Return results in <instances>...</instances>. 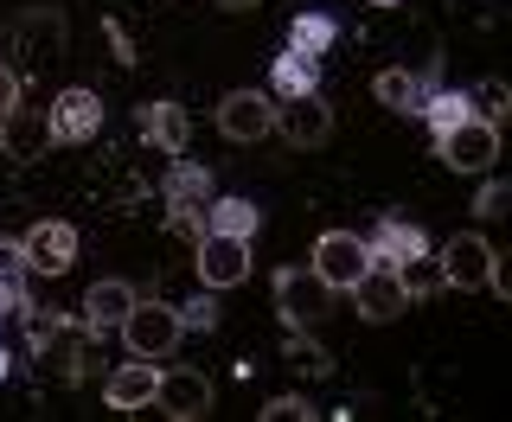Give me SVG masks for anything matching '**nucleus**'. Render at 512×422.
I'll list each match as a JSON object with an SVG mask.
<instances>
[{"label":"nucleus","instance_id":"obj_4","mask_svg":"<svg viewBox=\"0 0 512 422\" xmlns=\"http://www.w3.org/2000/svg\"><path fill=\"white\" fill-rule=\"evenodd\" d=\"M308 269L320 275V282L333 288V295H346L352 282H359L365 269H372V256H365V237H352V231H327L314 243V256H308Z\"/></svg>","mask_w":512,"mask_h":422},{"label":"nucleus","instance_id":"obj_27","mask_svg":"<svg viewBox=\"0 0 512 422\" xmlns=\"http://www.w3.org/2000/svg\"><path fill=\"white\" fill-rule=\"evenodd\" d=\"M26 275V250H20V237H0V282H20Z\"/></svg>","mask_w":512,"mask_h":422},{"label":"nucleus","instance_id":"obj_30","mask_svg":"<svg viewBox=\"0 0 512 422\" xmlns=\"http://www.w3.org/2000/svg\"><path fill=\"white\" fill-rule=\"evenodd\" d=\"M103 39L116 45V58H122V64H135V45H128V32H122L116 20H103Z\"/></svg>","mask_w":512,"mask_h":422},{"label":"nucleus","instance_id":"obj_29","mask_svg":"<svg viewBox=\"0 0 512 422\" xmlns=\"http://www.w3.org/2000/svg\"><path fill=\"white\" fill-rule=\"evenodd\" d=\"M288 416H308V403H301V397H269L263 422H288Z\"/></svg>","mask_w":512,"mask_h":422},{"label":"nucleus","instance_id":"obj_5","mask_svg":"<svg viewBox=\"0 0 512 422\" xmlns=\"http://www.w3.org/2000/svg\"><path fill=\"white\" fill-rule=\"evenodd\" d=\"M199 282L212 288H237V282H250V237H218V231H205L199 237Z\"/></svg>","mask_w":512,"mask_h":422},{"label":"nucleus","instance_id":"obj_18","mask_svg":"<svg viewBox=\"0 0 512 422\" xmlns=\"http://www.w3.org/2000/svg\"><path fill=\"white\" fill-rule=\"evenodd\" d=\"M429 90H436V84H429L423 71H404V64H391V71H378V84H372V96H378L384 109H397V116H416Z\"/></svg>","mask_w":512,"mask_h":422},{"label":"nucleus","instance_id":"obj_9","mask_svg":"<svg viewBox=\"0 0 512 422\" xmlns=\"http://www.w3.org/2000/svg\"><path fill=\"white\" fill-rule=\"evenodd\" d=\"M346 295L359 301V320H372V327H391V320H397V314H404V307H410L404 282H397V269H378V263L365 269L359 282L346 288Z\"/></svg>","mask_w":512,"mask_h":422},{"label":"nucleus","instance_id":"obj_24","mask_svg":"<svg viewBox=\"0 0 512 422\" xmlns=\"http://www.w3.org/2000/svg\"><path fill=\"white\" fill-rule=\"evenodd\" d=\"M173 314H180V327H192V333H212V327H218V301H212V288H205L199 301H180Z\"/></svg>","mask_w":512,"mask_h":422},{"label":"nucleus","instance_id":"obj_31","mask_svg":"<svg viewBox=\"0 0 512 422\" xmlns=\"http://www.w3.org/2000/svg\"><path fill=\"white\" fill-rule=\"evenodd\" d=\"M20 307H26V295H20V282H0V320H7V314H20Z\"/></svg>","mask_w":512,"mask_h":422},{"label":"nucleus","instance_id":"obj_16","mask_svg":"<svg viewBox=\"0 0 512 422\" xmlns=\"http://www.w3.org/2000/svg\"><path fill=\"white\" fill-rule=\"evenodd\" d=\"M423 250H429L423 224H404V218H378V231L365 237V256H372L378 269H397V263H410V256H423Z\"/></svg>","mask_w":512,"mask_h":422},{"label":"nucleus","instance_id":"obj_6","mask_svg":"<svg viewBox=\"0 0 512 422\" xmlns=\"http://www.w3.org/2000/svg\"><path fill=\"white\" fill-rule=\"evenodd\" d=\"M218 128H224V141H263V135H276V96H263V90H231L218 103Z\"/></svg>","mask_w":512,"mask_h":422},{"label":"nucleus","instance_id":"obj_7","mask_svg":"<svg viewBox=\"0 0 512 422\" xmlns=\"http://www.w3.org/2000/svg\"><path fill=\"white\" fill-rule=\"evenodd\" d=\"M436 269H442V288H487V275H493V243L480 237V231H461V237L442 243Z\"/></svg>","mask_w":512,"mask_h":422},{"label":"nucleus","instance_id":"obj_21","mask_svg":"<svg viewBox=\"0 0 512 422\" xmlns=\"http://www.w3.org/2000/svg\"><path fill=\"white\" fill-rule=\"evenodd\" d=\"M416 116L429 122V135H448V128H455V122H468V116H474V103H468V96H461V90H429Z\"/></svg>","mask_w":512,"mask_h":422},{"label":"nucleus","instance_id":"obj_32","mask_svg":"<svg viewBox=\"0 0 512 422\" xmlns=\"http://www.w3.org/2000/svg\"><path fill=\"white\" fill-rule=\"evenodd\" d=\"M218 7H231V13H244V7H263V0H218Z\"/></svg>","mask_w":512,"mask_h":422},{"label":"nucleus","instance_id":"obj_13","mask_svg":"<svg viewBox=\"0 0 512 422\" xmlns=\"http://www.w3.org/2000/svg\"><path fill=\"white\" fill-rule=\"evenodd\" d=\"M154 384H160V365L154 359H128V365H116V371H109V378H103V403H109V410H148V403H154Z\"/></svg>","mask_w":512,"mask_h":422},{"label":"nucleus","instance_id":"obj_17","mask_svg":"<svg viewBox=\"0 0 512 422\" xmlns=\"http://www.w3.org/2000/svg\"><path fill=\"white\" fill-rule=\"evenodd\" d=\"M135 128H141V141H154L160 154H186V141H192V116L180 103H141Z\"/></svg>","mask_w":512,"mask_h":422},{"label":"nucleus","instance_id":"obj_34","mask_svg":"<svg viewBox=\"0 0 512 422\" xmlns=\"http://www.w3.org/2000/svg\"><path fill=\"white\" fill-rule=\"evenodd\" d=\"M372 7H404V0H372Z\"/></svg>","mask_w":512,"mask_h":422},{"label":"nucleus","instance_id":"obj_20","mask_svg":"<svg viewBox=\"0 0 512 422\" xmlns=\"http://www.w3.org/2000/svg\"><path fill=\"white\" fill-rule=\"evenodd\" d=\"M256 224H263V211H256L250 199H218V205H205V231H218V237H256Z\"/></svg>","mask_w":512,"mask_h":422},{"label":"nucleus","instance_id":"obj_1","mask_svg":"<svg viewBox=\"0 0 512 422\" xmlns=\"http://www.w3.org/2000/svg\"><path fill=\"white\" fill-rule=\"evenodd\" d=\"M122 339H128V352L135 359H173V346H180V314H173L167 301H141L135 295V307H128V320L116 327Z\"/></svg>","mask_w":512,"mask_h":422},{"label":"nucleus","instance_id":"obj_28","mask_svg":"<svg viewBox=\"0 0 512 422\" xmlns=\"http://www.w3.org/2000/svg\"><path fill=\"white\" fill-rule=\"evenodd\" d=\"M13 109H20V71L0 64V116H13Z\"/></svg>","mask_w":512,"mask_h":422},{"label":"nucleus","instance_id":"obj_12","mask_svg":"<svg viewBox=\"0 0 512 422\" xmlns=\"http://www.w3.org/2000/svg\"><path fill=\"white\" fill-rule=\"evenodd\" d=\"M96 128H103V96L96 90H64L52 103V141L58 148H84Z\"/></svg>","mask_w":512,"mask_h":422},{"label":"nucleus","instance_id":"obj_25","mask_svg":"<svg viewBox=\"0 0 512 422\" xmlns=\"http://www.w3.org/2000/svg\"><path fill=\"white\" fill-rule=\"evenodd\" d=\"M468 103H480V116H487V122H500V116H506V84H500V77H487V84H480Z\"/></svg>","mask_w":512,"mask_h":422},{"label":"nucleus","instance_id":"obj_8","mask_svg":"<svg viewBox=\"0 0 512 422\" xmlns=\"http://www.w3.org/2000/svg\"><path fill=\"white\" fill-rule=\"evenodd\" d=\"M276 135L288 141V148H320V141L333 135V109L314 96H288V103H276Z\"/></svg>","mask_w":512,"mask_h":422},{"label":"nucleus","instance_id":"obj_3","mask_svg":"<svg viewBox=\"0 0 512 422\" xmlns=\"http://www.w3.org/2000/svg\"><path fill=\"white\" fill-rule=\"evenodd\" d=\"M276 307H282V320L295 333H308L327 320V307H333V288L320 282L314 269H276Z\"/></svg>","mask_w":512,"mask_h":422},{"label":"nucleus","instance_id":"obj_22","mask_svg":"<svg viewBox=\"0 0 512 422\" xmlns=\"http://www.w3.org/2000/svg\"><path fill=\"white\" fill-rule=\"evenodd\" d=\"M397 282H404V295H410V307L416 301H429V295H436V288H442V269H436V256H410V263H397Z\"/></svg>","mask_w":512,"mask_h":422},{"label":"nucleus","instance_id":"obj_33","mask_svg":"<svg viewBox=\"0 0 512 422\" xmlns=\"http://www.w3.org/2000/svg\"><path fill=\"white\" fill-rule=\"evenodd\" d=\"M0 378H7V346H0Z\"/></svg>","mask_w":512,"mask_h":422},{"label":"nucleus","instance_id":"obj_23","mask_svg":"<svg viewBox=\"0 0 512 422\" xmlns=\"http://www.w3.org/2000/svg\"><path fill=\"white\" fill-rule=\"evenodd\" d=\"M333 32H340V26H333L327 20V13H295V26H288V45H295V52H327V45H333Z\"/></svg>","mask_w":512,"mask_h":422},{"label":"nucleus","instance_id":"obj_2","mask_svg":"<svg viewBox=\"0 0 512 422\" xmlns=\"http://www.w3.org/2000/svg\"><path fill=\"white\" fill-rule=\"evenodd\" d=\"M436 154L455 173H493V160H500V122H487V116L455 122L448 135H436Z\"/></svg>","mask_w":512,"mask_h":422},{"label":"nucleus","instance_id":"obj_15","mask_svg":"<svg viewBox=\"0 0 512 422\" xmlns=\"http://www.w3.org/2000/svg\"><path fill=\"white\" fill-rule=\"evenodd\" d=\"M0 154L13 160H39L52 154V116H39V109H13V116H0Z\"/></svg>","mask_w":512,"mask_h":422},{"label":"nucleus","instance_id":"obj_19","mask_svg":"<svg viewBox=\"0 0 512 422\" xmlns=\"http://www.w3.org/2000/svg\"><path fill=\"white\" fill-rule=\"evenodd\" d=\"M269 90H276V103H288V96H314L320 90V58L288 45V52L276 58V71H269Z\"/></svg>","mask_w":512,"mask_h":422},{"label":"nucleus","instance_id":"obj_10","mask_svg":"<svg viewBox=\"0 0 512 422\" xmlns=\"http://www.w3.org/2000/svg\"><path fill=\"white\" fill-rule=\"evenodd\" d=\"M20 250H26V269L32 275H64L77 263V231L71 224H58V218H45V224H32V231L20 237Z\"/></svg>","mask_w":512,"mask_h":422},{"label":"nucleus","instance_id":"obj_26","mask_svg":"<svg viewBox=\"0 0 512 422\" xmlns=\"http://www.w3.org/2000/svg\"><path fill=\"white\" fill-rule=\"evenodd\" d=\"M506 199H512V186L506 180H487V186H480V199H474V211H480V218H500Z\"/></svg>","mask_w":512,"mask_h":422},{"label":"nucleus","instance_id":"obj_11","mask_svg":"<svg viewBox=\"0 0 512 422\" xmlns=\"http://www.w3.org/2000/svg\"><path fill=\"white\" fill-rule=\"evenodd\" d=\"M154 403L173 422H199V416H212V384H205V371H160Z\"/></svg>","mask_w":512,"mask_h":422},{"label":"nucleus","instance_id":"obj_14","mask_svg":"<svg viewBox=\"0 0 512 422\" xmlns=\"http://www.w3.org/2000/svg\"><path fill=\"white\" fill-rule=\"evenodd\" d=\"M128 307H135V288L116 282V275H103V282H90V295H84V314H77V327L84 333H116L122 320H128Z\"/></svg>","mask_w":512,"mask_h":422}]
</instances>
